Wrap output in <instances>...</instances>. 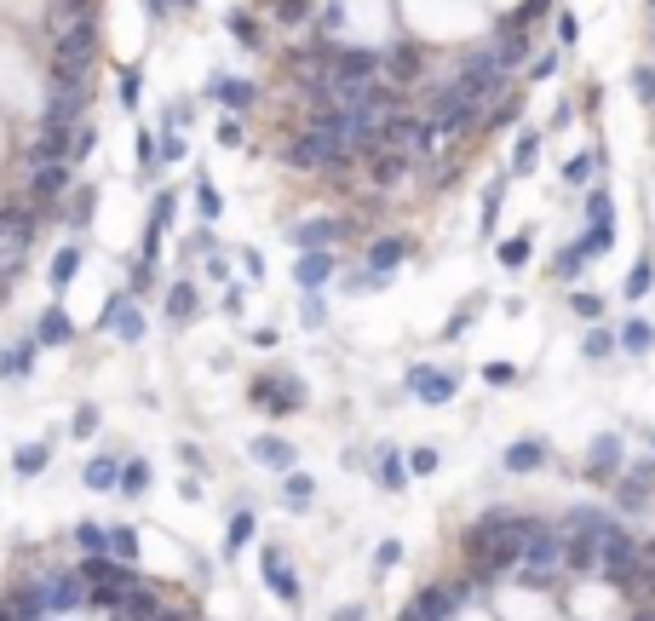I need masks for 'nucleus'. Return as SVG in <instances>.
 Returning <instances> with one entry per match:
<instances>
[{
	"mask_svg": "<svg viewBox=\"0 0 655 621\" xmlns=\"http://www.w3.org/2000/svg\"><path fill=\"white\" fill-rule=\"evenodd\" d=\"M0 621H201L196 604L144 581L133 558L81 547V564H46L0 587Z\"/></svg>",
	"mask_w": 655,
	"mask_h": 621,
	"instance_id": "1",
	"label": "nucleus"
},
{
	"mask_svg": "<svg viewBox=\"0 0 655 621\" xmlns=\"http://www.w3.org/2000/svg\"><path fill=\"white\" fill-rule=\"evenodd\" d=\"M397 621H448L443 581H437V576L420 581ZM627 621H655V535H650V547H644V570H638V581H632V593H627Z\"/></svg>",
	"mask_w": 655,
	"mask_h": 621,
	"instance_id": "2",
	"label": "nucleus"
},
{
	"mask_svg": "<svg viewBox=\"0 0 655 621\" xmlns=\"http://www.w3.org/2000/svg\"><path fill=\"white\" fill-rule=\"evenodd\" d=\"M92 58H98V18H75L64 35L52 41V64H46L52 92H87Z\"/></svg>",
	"mask_w": 655,
	"mask_h": 621,
	"instance_id": "3",
	"label": "nucleus"
},
{
	"mask_svg": "<svg viewBox=\"0 0 655 621\" xmlns=\"http://www.w3.org/2000/svg\"><path fill=\"white\" fill-rule=\"evenodd\" d=\"M455 87H460L472 104H494V98H501V87H506V64L494 58V46H483V52H466V58H460Z\"/></svg>",
	"mask_w": 655,
	"mask_h": 621,
	"instance_id": "4",
	"label": "nucleus"
},
{
	"mask_svg": "<svg viewBox=\"0 0 655 621\" xmlns=\"http://www.w3.org/2000/svg\"><path fill=\"white\" fill-rule=\"evenodd\" d=\"M334 52H339V41H310V46H293V52L282 58L288 81H300L305 92L328 87V70H334Z\"/></svg>",
	"mask_w": 655,
	"mask_h": 621,
	"instance_id": "5",
	"label": "nucleus"
},
{
	"mask_svg": "<svg viewBox=\"0 0 655 621\" xmlns=\"http://www.w3.org/2000/svg\"><path fill=\"white\" fill-rule=\"evenodd\" d=\"M426 46L420 41H397V46H385L380 52V81H392L402 92H414V81H426Z\"/></svg>",
	"mask_w": 655,
	"mask_h": 621,
	"instance_id": "6",
	"label": "nucleus"
},
{
	"mask_svg": "<svg viewBox=\"0 0 655 621\" xmlns=\"http://www.w3.org/2000/svg\"><path fill=\"white\" fill-rule=\"evenodd\" d=\"M356 219H305V225H293V242L305 247V254H334L339 242H351L356 236Z\"/></svg>",
	"mask_w": 655,
	"mask_h": 621,
	"instance_id": "7",
	"label": "nucleus"
},
{
	"mask_svg": "<svg viewBox=\"0 0 655 621\" xmlns=\"http://www.w3.org/2000/svg\"><path fill=\"white\" fill-rule=\"evenodd\" d=\"M363 173H368L374 190H392V184H402V179L414 173V162H409L402 150H368V155H363Z\"/></svg>",
	"mask_w": 655,
	"mask_h": 621,
	"instance_id": "8",
	"label": "nucleus"
},
{
	"mask_svg": "<svg viewBox=\"0 0 655 621\" xmlns=\"http://www.w3.org/2000/svg\"><path fill=\"white\" fill-rule=\"evenodd\" d=\"M409 254H414V242H409V236H374V242H368V254H363V265H368V276H380V283H385V276H392Z\"/></svg>",
	"mask_w": 655,
	"mask_h": 621,
	"instance_id": "9",
	"label": "nucleus"
},
{
	"mask_svg": "<svg viewBox=\"0 0 655 621\" xmlns=\"http://www.w3.org/2000/svg\"><path fill=\"white\" fill-rule=\"evenodd\" d=\"M81 104H87V92H52V98H46V110H41V127L75 133V127H81Z\"/></svg>",
	"mask_w": 655,
	"mask_h": 621,
	"instance_id": "10",
	"label": "nucleus"
},
{
	"mask_svg": "<svg viewBox=\"0 0 655 621\" xmlns=\"http://www.w3.org/2000/svg\"><path fill=\"white\" fill-rule=\"evenodd\" d=\"M208 98H218V104H230V110H254V104H259V87L254 81H230V75H213V81H208Z\"/></svg>",
	"mask_w": 655,
	"mask_h": 621,
	"instance_id": "11",
	"label": "nucleus"
},
{
	"mask_svg": "<svg viewBox=\"0 0 655 621\" xmlns=\"http://www.w3.org/2000/svg\"><path fill=\"white\" fill-rule=\"evenodd\" d=\"M339 271V254H300V265H293V283L300 288H328V276Z\"/></svg>",
	"mask_w": 655,
	"mask_h": 621,
	"instance_id": "12",
	"label": "nucleus"
},
{
	"mask_svg": "<svg viewBox=\"0 0 655 621\" xmlns=\"http://www.w3.org/2000/svg\"><path fill=\"white\" fill-rule=\"evenodd\" d=\"M133 155H138V179H144V184H155V179H161V138H155L150 127H138V138H133Z\"/></svg>",
	"mask_w": 655,
	"mask_h": 621,
	"instance_id": "13",
	"label": "nucleus"
},
{
	"mask_svg": "<svg viewBox=\"0 0 655 621\" xmlns=\"http://www.w3.org/2000/svg\"><path fill=\"white\" fill-rule=\"evenodd\" d=\"M58 213H64V219H69L75 230H87V225H92V213H98V190H92V184H75Z\"/></svg>",
	"mask_w": 655,
	"mask_h": 621,
	"instance_id": "14",
	"label": "nucleus"
},
{
	"mask_svg": "<svg viewBox=\"0 0 655 621\" xmlns=\"http://www.w3.org/2000/svg\"><path fill=\"white\" fill-rule=\"evenodd\" d=\"M610 247H615V225H586L581 236H575V254H581L586 265H592V259H604Z\"/></svg>",
	"mask_w": 655,
	"mask_h": 621,
	"instance_id": "15",
	"label": "nucleus"
},
{
	"mask_svg": "<svg viewBox=\"0 0 655 621\" xmlns=\"http://www.w3.org/2000/svg\"><path fill=\"white\" fill-rule=\"evenodd\" d=\"M409 385H414V392L426 397V403H448V397H455V380H448V375H437V368H414Z\"/></svg>",
	"mask_w": 655,
	"mask_h": 621,
	"instance_id": "16",
	"label": "nucleus"
},
{
	"mask_svg": "<svg viewBox=\"0 0 655 621\" xmlns=\"http://www.w3.org/2000/svg\"><path fill=\"white\" fill-rule=\"evenodd\" d=\"M69 334H75V322L64 317V305L41 310V329H35V339H41V346H69Z\"/></svg>",
	"mask_w": 655,
	"mask_h": 621,
	"instance_id": "17",
	"label": "nucleus"
},
{
	"mask_svg": "<svg viewBox=\"0 0 655 621\" xmlns=\"http://www.w3.org/2000/svg\"><path fill=\"white\" fill-rule=\"evenodd\" d=\"M540 167V133H518V150H512V173L506 179H529Z\"/></svg>",
	"mask_w": 655,
	"mask_h": 621,
	"instance_id": "18",
	"label": "nucleus"
},
{
	"mask_svg": "<svg viewBox=\"0 0 655 621\" xmlns=\"http://www.w3.org/2000/svg\"><path fill=\"white\" fill-rule=\"evenodd\" d=\"M196 310H201V293H196V283L167 288V317H173V322H190Z\"/></svg>",
	"mask_w": 655,
	"mask_h": 621,
	"instance_id": "19",
	"label": "nucleus"
},
{
	"mask_svg": "<svg viewBox=\"0 0 655 621\" xmlns=\"http://www.w3.org/2000/svg\"><path fill=\"white\" fill-rule=\"evenodd\" d=\"M225 35H230V41H242L247 52H259V46H264L259 23H254V12H230V18H225Z\"/></svg>",
	"mask_w": 655,
	"mask_h": 621,
	"instance_id": "20",
	"label": "nucleus"
},
{
	"mask_svg": "<svg viewBox=\"0 0 655 621\" xmlns=\"http://www.w3.org/2000/svg\"><path fill=\"white\" fill-rule=\"evenodd\" d=\"M598 167H610V155H604V150H581V155H575V162L564 167V184H586L592 173H598Z\"/></svg>",
	"mask_w": 655,
	"mask_h": 621,
	"instance_id": "21",
	"label": "nucleus"
},
{
	"mask_svg": "<svg viewBox=\"0 0 655 621\" xmlns=\"http://www.w3.org/2000/svg\"><path fill=\"white\" fill-rule=\"evenodd\" d=\"M518 121H523V92H501L489 110V127H518Z\"/></svg>",
	"mask_w": 655,
	"mask_h": 621,
	"instance_id": "22",
	"label": "nucleus"
},
{
	"mask_svg": "<svg viewBox=\"0 0 655 621\" xmlns=\"http://www.w3.org/2000/svg\"><path fill=\"white\" fill-rule=\"evenodd\" d=\"M506 173H494L489 179V190H483V230H494V225H501V201H506Z\"/></svg>",
	"mask_w": 655,
	"mask_h": 621,
	"instance_id": "23",
	"label": "nucleus"
},
{
	"mask_svg": "<svg viewBox=\"0 0 655 621\" xmlns=\"http://www.w3.org/2000/svg\"><path fill=\"white\" fill-rule=\"evenodd\" d=\"M581 213H586V225H615V201H610V190H586V201H581Z\"/></svg>",
	"mask_w": 655,
	"mask_h": 621,
	"instance_id": "24",
	"label": "nucleus"
},
{
	"mask_svg": "<svg viewBox=\"0 0 655 621\" xmlns=\"http://www.w3.org/2000/svg\"><path fill=\"white\" fill-rule=\"evenodd\" d=\"M75 271H81V247H58L52 254V288H69Z\"/></svg>",
	"mask_w": 655,
	"mask_h": 621,
	"instance_id": "25",
	"label": "nucleus"
},
{
	"mask_svg": "<svg viewBox=\"0 0 655 621\" xmlns=\"http://www.w3.org/2000/svg\"><path fill=\"white\" fill-rule=\"evenodd\" d=\"M29 357H35L29 346H6V351H0V380H23L29 375Z\"/></svg>",
	"mask_w": 655,
	"mask_h": 621,
	"instance_id": "26",
	"label": "nucleus"
},
{
	"mask_svg": "<svg viewBox=\"0 0 655 621\" xmlns=\"http://www.w3.org/2000/svg\"><path fill=\"white\" fill-rule=\"evenodd\" d=\"M218 208H225V201H218V184L208 173H196V213L201 219H218Z\"/></svg>",
	"mask_w": 655,
	"mask_h": 621,
	"instance_id": "27",
	"label": "nucleus"
},
{
	"mask_svg": "<svg viewBox=\"0 0 655 621\" xmlns=\"http://www.w3.org/2000/svg\"><path fill=\"white\" fill-rule=\"evenodd\" d=\"M540 460H546V449H540V443H518V449H506V472H535Z\"/></svg>",
	"mask_w": 655,
	"mask_h": 621,
	"instance_id": "28",
	"label": "nucleus"
},
{
	"mask_svg": "<svg viewBox=\"0 0 655 621\" xmlns=\"http://www.w3.org/2000/svg\"><path fill=\"white\" fill-rule=\"evenodd\" d=\"M264 581L276 587L282 598H293V576H288V564H282V552H264Z\"/></svg>",
	"mask_w": 655,
	"mask_h": 621,
	"instance_id": "29",
	"label": "nucleus"
},
{
	"mask_svg": "<svg viewBox=\"0 0 655 621\" xmlns=\"http://www.w3.org/2000/svg\"><path fill=\"white\" fill-rule=\"evenodd\" d=\"M317 23H322V41H334L339 29H346V0H328V6H317Z\"/></svg>",
	"mask_w": 655,
	"mask_h": 621,
	"instance_id": "30",
	"label": "nucleus"
},
{
	"mask_svg": "<svg viewBox=\"0 0 655 621\" xmlns=\"http://www.w3.org/2000/svg\"><path fill=\"white\" fill-rule=\"evenodd\" d=\"M632 92L644 110H655V64H632Z\"/></svg>",
	"mask_w": 655,
	"mask_h": 621,
	"instance_id": "31",
	"label": "nucleus"
},
{
	"mask_svg": "<svg viewBox=\"0 0 655 621\" xmlns=\"http://www.w3.org/2000/svg\"><path fill=\"white\" fill-rule=\"evenodd\" d=\"M173 208H179V190H155V208H150V230H167V225H173Z\"/></svg>",
	"mask_w": 655,
	"mask_h": 621,
	"instance_id": "32",
	"label": "nucleus"
},
{
	"mask_svg": "<svg viewBox=\"0 0 655 621\" xmlns=\"http://www.w3.org/2000/svg\"><path fill=\"white\" fill-rule=\"evenodd\" d=\"M581 271H586V259H581V254H575V242H569V247H564V254H558V259H552V276H558V283H575V276H581Z\"/></svg>",
	"mask_w": 655,
	"mask_h": 621,
	"instance_id": "33",
	"label": "nucleus"
},
{
	"mask_svg": "<svg viewBox=\"0 0 655 621\" xmlns=\"http://www.w3.org/2000/svg\"><path fill=\"white\" fill-rule=\"evenodd\" d=\"M650 283H655V259H638V265H632V276H627V300H644V293H650Z\"/></svg>",
	"mask_w": 655,
	"mask_h": 621,
	"instance_id": "34",
	"label": "nucleus"
},
{
	"mask_svg": "<svg viewBox=\"0 0 655 621\" xmlns=\"http://www.w3.org/2000/svg\"><path fill=\"white\" fill-rule=\"evenodd\" d=\"M558 70H564V46H552V52H540L535 64H529V81H552Z\"/></svg>",
	"mask_w": 655,
	"mask_h": 621,
	"instance_id": "35",
	"label": "nucleus"
},
{
	"mask_svg": "<svg viewBox=\"0 0 655 621\" xmlns=\"http://www.w3.org/2000/svg\"><path fill=\"white\" fill-rule=\"evenodd\" d=\"M254 455H259L264 466H288V460H293V449H288V443H276V438H259V443H254Z\"/></svg>",
	"mask_w": 655,
	"mask_h": 621,
	"instance_id": "36",
	"label": "nucleus"
},
{
	"mask_svg": "<svg viewBox=\"0 0 655 621\" xmlns=\"http://www.w3.org/2000/svg\"><path fill=\"white\" fill-rule=\"evenodd\" d=\"M494 254H501V265H523V259H529V230H523V236H506Z\"/></svg>",
	"mask_w": 655,
	"mask_h": 621,
	"instance_id": "37",
	"label": "nucleus"
},
{
	"mask_svg": "<svg viewBox=\"0 0 655 621\" xmlns=\"http://www.w3.org/2000/svg\"><path fill=\"white\" fill-rule=\"evenodd\" d=\"M190 121H196V110H190V104H167V116H161V133H179V127H190Z\"/></svg>",
	"mask_w": 655,
	"mask_h": 621,
	"instance_id": "38",
	"label": "nucleus"
},
{
	"mask_svg": "<svg viewBox=\"0 0 655 621\" xmlns=\"http://www.w3.org/2000/svg\"><path fill=\"white\" fill-rule=\"evenodd\" d=\"M650 339H655V329H650V322H627L621 346H627V351H650Z\"/></svg>",
	"mask_w": 655,
	"mask_h": 621,
	"instance_id": "39",
	"label": "nucleus"
},
{
	"mask_svg": "<svg viewBox=\"0 0 655 621\" xmlns=\"http://www.w3.org/2000/svg\"><path fill=\"white\" fill-rule=\"evenodd\" d=\"M310 18V0H276V23H305Z\"/></svg>",
	"mask_w": 655,
	"mask_h": 621,
	"instance_id": "40",
	"label": "nucleus"
},
{
	"mask_svg": "<svg viewBox=\"0 0 655 621\" xmlns=\"http://www.w3.org/2000/svg\"><path fill=\"white\" fill-rule=\"evenodd\" d=\"M138 87H144V75L121 70V110H138Z\"/></svg>",
	"mask_w": 655,
	"mask_h": 621,
	"instance_id": "41",
	"label": "nucleus"
},
{
	"mask_svg": "<svg viewBox=\"0 0 655 621\" xmlns=\"http://www.w3.org/2000/svg\"><path fill=\"white\" fill-rule=\"evenodd\" d=\"M218 144H225V150H242V144H247V133H242V121H236V116L218 121Z\"/></svg>",
	"mask_w": 655,
	"mask_h": 621,
	"instance_id": "42",
	"label": "nucleus"
},
{
	"mask_svg": "<svg viewBox=\"0 0 655 621\" xmlns=\"http://www.w3.org/2000/svg\"><path fill=\"white\" fill-rule=\"evenodd\" d=\"M155 138H161V167H167V162H184V155H190L179 133H155Z\"/></svg>",
	"mask_w": 655,
	"mask_h": 621,
	"instance_id": "43",
	"label": "nucleus"
},
{
	"mask_svg": "<svg viewBox=\"0 0 655 621\" xmlns=\"http://www.w3.org/2000/svg\"><path fill=\"white\" fill-rule=\"evenodd\" d=\"M92 144H98V133H92V127H81V133H75V144H69V167H75V162H87V155H92Z\"/></svg>",
	"mask_w": 655,
	"mask_h": 621,
	"instance_id": "44",
	"label": "nucleus"
},
{
	"mask_svg": "<svg viewBox=\"0 0 655 621\" xmlns=\"http://www.w3.org/2000/svg\"><path fill=\"white\" fill-rule=\"evenodd\" d=\"M575 317H604V293H575Z\"/></svg>",
	"mask_w": 655,
	"mask_h": 621,
	"instance_id": "45",
	"label": "nucleus"
},
{
	"mask_svg": "<svg viewBox=\"0 0 655 621\" xmlns=\"http://www.w3.org/2000/svg\"><path fill=\"white\" fill-rule=\"evenodd\" d=\"M87 484L92 489H109V484H115V466H109V460H92L87 466Z\"/></svg>",
	"mask_w": 655,
	"mask_h": 621,
	"instance_id": "46",
	"label": "nucleus"
},
{
	"mask_svg": "<svg viewBox=\"0 0 655 621\" xmlns=\"http://www.w3.org/2000/svg\"><path fill=\"white\" fill-rule=\"evenodd\" d=\"M575 35H581V23H575V12H558V46H575Z\"/></svg>",
	"mask_w": 655,
	"mask_h": 621,
	"instance_id": "47",
	"label": "nucleus"
},
{
	"mask_svg": "<svg viewBox=\"0 0 655 621\" xmlns=\"http://www.w3.org/2000/svg\"><path fill=\"white\" fill-rule=\"evenodd\" d=\"M300 317H305V329H322V317H328V310H322V300H317V293H305Z\"/></svg>",
	"mask_w": 655,
	"mask_h": 621,
	"instance_id": "48",
	"label": "nucleus"
},
{
	"mask_svg": "<svg viewBox=\"0 0 655 621\" xmlns=\"http://www.w3.org/2000/svg\"><path fill=\"white\" fill-rule=\"evenodd\" d=\"M144 484H150V466H127V472H121V489L127 495H138Z\"/></svg>",
	"mask_w": 655,
	"mask_h": 621,
	"instance_id": "49",
	"label": "nucleus"
},
{
	"mask_svg": "<svg viewBox=\"0 0 655 621\" xmlns=\"http://www.w3.org/2000/svg\"><path fill=\"white\" fill-rule=\"evenodd\" d=\"M380 484H385V489H402V460H397V455H385V466H380Z\"/></svg>",
	"mask_w": 655,
	"mask_h": 621,
	"instance_id": "50",
	"label": "nucleus"
},
{
	"mask_svg": "<svg viewBox=\"0 0 655 621\" xmlns=\"http://www.w3.org/2000/svg\"><path fill=\"white\" fill-rule=\"evenodd\" d=\"M610 351H615V334H604V329L586 334V357H610Z\"/></svg>",
	"mask_w": 655,
	"mask_h": 621,
	"instance_id": "51",
	"label": "nucleus"
},
{
	"mask_svg": "<svg viewBox=\"0 0 655 621\" xmlns=\"http://www.w3.org/2000/svg\"><path fill=\"white\" fill-rule=\"evenodd\" d=\"M247 535H254V518H247V512H242V518H236V524H230V552H236V547H242V541H247Z\"/></svg>",
	"mask_w": 655,
	"mask_h": 621,
	"instance_id": "52",
	"label": "nucleus"
},
{
	"mask_svg": "<svg viewBox=\"0 0 655 621\" xmlns=\"http://www.w3.org/2000/svg\"><path fill=\"white\" fill-rule=\"evenodd\" d=\"M18 466H23V472H41V466H46V449H23Z\"/></svg>",
	"mask_w": 655,
	"mask_h": 621,
	"instance_id": "53",
	"label": "nucleus"
},
{
	"mask_svg": "<svg viewBox=\"0 0 655 621\" xmlns=\"http://www.w3.org/2000/svg\"><path fill=\"white\" fill-rule=\"evenodd\" d=\"M144 12H150V23H167V12H173V0H144Z\"/></svg>",
	"mask_w": 655,
	"mask_h": 621,
	"instance_id": "54",
	"label": "nucleus"
},
{
	"mask_svg": "<svg viewBox=\"0 0 655 621\" xmlns=\"http://www.w3.org/2000/svg\"><path fill=\"white\" fill-rule=\"evenodd\" d=\"M173 6H196V0H173Z\"/></svg>",
	"mask_w": 655,
	"mask_h": 621,
	"instance_id": "55",
	"label": "nucleus"
}]
</instances>
